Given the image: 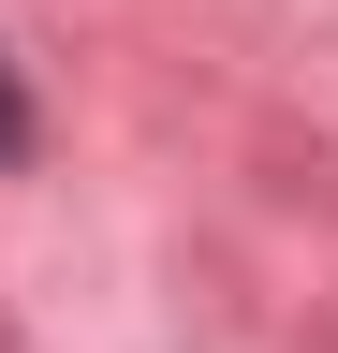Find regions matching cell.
<instances>
[{"label": "cell", "mask_w": 338, "mask_h": 353, "mask_svg": "<svg viewBox=\"0 0 338 353\" xmlns=\"http://www.w3.org/2000/svg\"><path fill=\"white\" fill-rule=\"evenodd\" d=\"M0 162H30V103H15V59H0Z\"/></svg>", "instance_id": "6da1fadb"}]
</instances>
